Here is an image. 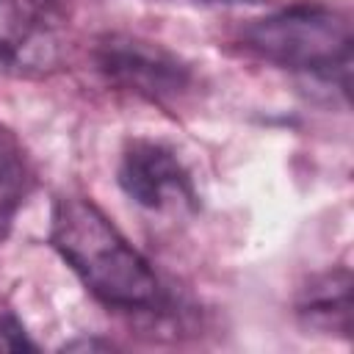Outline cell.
<instances>
[{
  "instance_id": "cell-1",
  "label": "cell",
  "mask_w": 354,
  "mask_h": 354,
  "mask_svg": "<svg viewBox=\"0 0 354 354\" xmlns=\"http://www.w3.org/2000/svg\"><path fill=\"white\" fill-rule=\"evenodd\" d=\"M50 241L86 290L108 307L144 310L158 301V277L113 221L86 196L53 205Z\"/></svg>"
},
{
  "instance_id": "cell-2",
  "label": "cell",
  "mask_w": 354,
  "mask_h": 354,
  "mask_svg": "<svg viewBox=\"0 0 354 354\" xmlns=\"http://www.w3.org/2000/svg\"><path fill=\"white\" fill-rule=\"evenodd\" d=\"M243 41L260 58L318 77L340 80L348 86L351 72V22L346 14L318 6L296 3L277 14L252 22L243 30Z\"/></svg>"
},
{
  "instance_id": "cell-3",
  "label": "cell",
  "mask_w": 354,
  "mask_h": 354,
  "mask_svg": "<svg viewBox=\"0 0 354 354\" xmlns=\"http://www.w3.org/2000/svg\"><path fill=\"white\" fill-rule=\"evenodd\" d=\"M100 72L147 100H171L180 97L191 83V69L174 53L160 44L136 36H108L94 50Z\"/></svg>"
},
{
  "instance_id": "cell-4",
  "label": "cell",
  "mask_w": 354,
  "mask_h": 354,
  "mask_svg": "<svg viewBox=\"0 0 354 354\" xmlns=\"http://www.w3.org/2000/svg\"><path fill=\"white\" fill-rule=\"evenodd\" d=\"M122 191L147 210L194 207L196 191L183 160L160 141L136 138L124 147L119 160Z\"/></svg>"
},
{
  "instance_id": "cell-5",
  "label": "cell",
  "mask_w": 354,
  "mask_h": 354,
  "mask_svg": "<svg viewBox=\"0 0 354 354\" xmlns=\"http://www.w3.org/2000/svg\"><path fill=\"white\" fill-rule=\"evenodd\" d=\"M55 64V39L17 0H0V72L41 75Z\"/></svg>"
},
{
  "instance_id": "cell-6",
  "label": "cell",
  "mask_w": 354,
  "mask_h": 354,
  "mask_svg": "<svg viewBox=\"0 0 354 354\" xmlns=\"http://www.w3.org/2000/svg\"><path fill=\"white\" fill-rule=\"evenodd\" d=\"M296 313L313 332L351 337V274L340 268L313 277L301 288Z\"/></svg>"
},
{
  "instance_id": "cell-7",
  "label": "cell",
  "mask_w": 354,
  "mask_h": 354,
  "mask_svg": "<svg viewBox=\"0 0 354 354\" xmlns=\"http://www.w3.org/2000/svg\"><path fill=\"white\" fill-rule=\"evenodd\" d=\"M28 183L30 171L22 147L14 138V133L0 124V241L8 235L14 216L25 202Z\"/></svg>"
},
{
  "instance_id": "cell-8",
  "label": "cell",
  "mask_w": 354,
  "mask_h": 354,
  "mask_svg": "<svg viewBox=\"0 0 354 354\" xmlns=\"http://www.w3.org/2000/svg\"><path fill=\"white\" fill-rule=\"evenodd\" d=\"M0 348L3 351H33L36 343L28 337L25 326L14 315H3L0 318Z\"/></svg>"
}]
</instances>
